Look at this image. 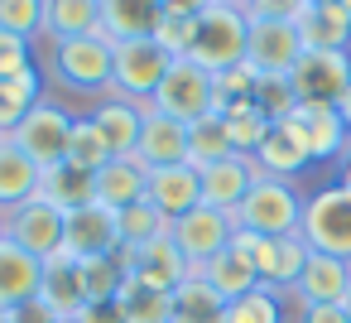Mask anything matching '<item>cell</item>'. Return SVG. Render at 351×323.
<instances>
[{
    "mask_svg": "<svg viewBox=\"0 0 351 323\" xmlns=\"http://www.w3.org/2000/svg\"><path fill=\"white\" fill-rule=\"evenodd\" d=\"M29 68H39V44L0 30V82H10V78H20Z\"/></svg>",
    "mask_w": 351,
    "mask_h": 323,
    "instance_id": "41",
    "label": "cell"
},
{
    "mask_svg": "<svg viewBox=\"0 0 351 323\" xmlns=\"http://www.w3.org/2000/svg\"><path fill=\"white\" fill-rule=\"evenodd\" d=\"M289 87L298 97V107H337L341 92L351 87V54H308L293 63Z\"/></svg>",
    "mask_w": 351,
    "mask_h": 323,
    "instance_id": "10",
    "label": "cell"
},
{
    "mask_svg": "<svg viewBox=\"0 0 351 323\" xmlns=\"http://www.w3.org/2000/svg\"><path fill=\"white\" fill-rule=\"evenodd\" d=\"M0 323H15V318H10V313H5V309H0Z\"/></svg>",
    "mask_w": 351,
    "mask_h": 323,
    "instance_id": "53",
    "label": "cell"
},
{
    "mask_svg": "<svg viewBox=\"0 0 351 323\" xmlns=\"http://www.w3.org/2000/svg\"><path fill=\"white\" fill-rule=\"evenodd\" d=\"M0 30L44 44V0H0Z\"/></svg>",
    "mask_w": 351,
    "mask_h": 323,
    "instance_id": "38",
    "label": "cell"
},
{
    "mask_svg": "<svg viewBox=\"0 0 351 323\" xmlns=\"http://www.w3.org/2000/svg\"><path fill=\"white\" fill-rule=\"evenodd\" d=\"M303 5H341V0H303Z\"/></svg>",
    "mask_w": 351,
    "mask_h": 323,
    "instance_id": "50",
    "label": "cell"
},
{
    "mask_svg": "<svg viewBox=\"0 0 351 323\" xmlns=\"http://www.w3.org/2000/svg\"><path fill=\"white\" fill-rule=\"evenodd\" d=\"M298 107V97H293V87H289V78H265L260 73V87H255V111L269 121V126H279V121H289V111Z\"/></svg>",
    "mask_w": 351,
    "mask_h": 323,
    "instance_id": "40",
    "label": "cell"
},
{
    "mask_svg": "<svg viewBox=\"0 0 351 323\" xmlns=\"http://www.w3.org/2000/svg\"><path fill=\"white\" fill-rule=\"evenodd\" d=\"M303 198L298 183L289 179H255V188L245 193V203L231 212L236 232H255V236H298L303 227Z\"/></svg>",
    "mask_w": 351,
    "mask_h": 323,
    "instance_id": "2",
    "label": "cell"
},
{
    "mask_svg": "<svg viewBox=\"0 0 351 323\" xmlns=\"http://www.w3.org/2000/svg\"><path fill=\"white\" fill-rule=\"evenodd\" d=\"M250 159H255V169H260L265 179H289V183L313 164V159H308V150H303V140H298L284 121H279V126H269V135L260 140V150H255Z\"/></svg>",
    "mask_w": 351,
    "mask_h": 323,
    "instance_id": "24",
    "label": "cell"
},
{
    "mask_svg": "<svg viewBox=\"0 0 351 323\" xmlns=\"http://www.w3.org/2000/svg\"><path fill=\"white\" fill-rule=\"evenodd\" d=\"M245 44H250V15L241 5H212L207 15H197V39L188 58L217 78L245 63Z\"/></svg>",
    "mask_w": 351,
    "mask_h": 323,
    "instance_id": "3",
    "label": "cell"
},
{
    "mask_svg": "<svg viewBox=\"0 0 351 323\" xmlns=\"http://www.w3.org/2000/svg\"><path fill=\"white\" fill-rule=\"evenodd\" d=\"M337 183L351 193V155H341V164H337Z\"/></svg>",
    "mask_w": 351,
    "mask_h": 323,
    "instance_id": "49",
    "label": "cell"
},
{
    "mask_svg": "<svg viewBox=\"0 0 351 323\" xmlns=\"http://www.w3.org/2000/svg\"><path fill=\"white\" fill-rule=\"evenodd\" d=\"M159 5H164V15H173V20H197V15L212 10V0H159Z\"/></svg>",
    "mask_w": 351,
    "mask_h": 323,
    "instance_id": "46",
    "label": "cell"
},
{
    "mask_svg": "<svg viewBox=\"0 0 351 323\" xmlns=\"http://www.w3.org/2000/svg\"><path fill=\"white\" fill-rule=\"evenodd\" d=\"M169 222L193 212L202 203V174L193 164H169V169H149V193H145Z\"/></svg>",
    "mask_w": 351,
    "mask_h": 323,
    "instance_id": "23",
    "label": "cell"
},
{
    "mask_svg": "<svg viewBox=\"0 0 351 323\" xmlns=\"http://www.w3.org/2000/svg\"><path fill=\"white\" fill-rule=\"evenodd\" d=\"M173 68V58L154 44V39H130L116 44V63H111V92L130 97V102H154L164 73Z\"/></svg>",
    "mask_w": 351,
    "mask_h": 323,
    "instance_id": "7",
    "label": "cell"
},
{
    "mask_svg": "<svg viewBox=\"0 0 351 323\" xmlns=\"http://www.w3.org/2000/svg\"><path fill=\"white\" fill-rule=\"evenodd\" d=\"M341 10H346V15H351V0H341Z\"/></svg>",
    "mask_w": 351,
    "mask_h": 323,
    "instance_id": "54",
    "label": "cell"
},
{
    "mask_svg": "<svg viewBox=\"0 0 351 323\" xmlns=\"http://www.w3.org/2000/svg\"><path fill=\"white\" fill-rule=\"evenodd\" d=\"M197 174H202V203L221 208V212H236L245 203V193L255 188V179H260L250 155H226V159H217V164H207Z\"/></svg>",
    "mask_w": 351,
    "mask_h": 323,
    "instance_id": "15",
    "label": "cell"
},
{
    "mask_svg": "<svg viewBox=\"0 0 351 323\" xmlns=\"http://www.w3.org/2000/svg\"><path fill=\"white\" fill-rule=\"evenodd\" d=\"M337 116H341V126H346V135H351V87L341 92V102H337Z\"/></svg>",
    "mask_w": 351,
    "mask_h": 323,
    "instance_id": "48",
    "label": "cell"
},
{
    "mask_svg": "<svg viewBox=\"0 0 351 323\" xmlns=\"http://www.w3.org/2000/svg\"><path fill=\"white\" fill-rule=\"evenodd\" d=\"M341 309H346V318H351V289H346V299H341Z\"/></svg>",
    "mask_w": 351,
    "mask_h": 323,
    "instance_id": "52",
    "label": "cell"
},
{
    "mask_svg": "<svg viewBox=\"0 0 351 323\" xmlns=\"http://www.w3.org/2000/svg\"><path fill=\"white\" fill-rule=\"evenodd\" d=\"M169 236H173V246L188 256V265H193V270H202L217 251H226V246H231V236H236V217H231V212H221V208L197 203L193 212H183V217H173V222H169Z\"/></svg>",
    "mask_w": 351,
    "mask_h": 323,
    "instance_id": "8",
    "label": "cell"
},
{
    "mask_svg": "<svg viewBox=\"0 0 351 323\" xmlns=\"http://www.w3.org/2000/svg\"><path fill=\"white\" fill-rule=\"evenodd\" d=\"M39 73L68 92V97H87L101 102L111 92V63H116V44H106L101 34H87V39H44L39 44Z\"/></svg>",
    "mask_w": 351,
    "mask_h": 323,
    "instance_id": "1",
    "label": "cell"
},
{
    "mask_svg": "<svg viewBox=\"0 0 351 323\" xmlns=\"http://www.w3.org/2000/svg\"><path fill=\"white\" fill-rule=\"evenodd\" d=\"M221 121H226V135H231L236 155H255V150H260V140L269 135V121H265L255 107H236V111H226Z\"/></svg>",
    "mask_w": 351,
    "mask_h": 323,
    "instance_id": "39",
    "label": "cell"
},
{
    "mask_svg": "<svg viewBox=\"0 0 351 323\" xmlns=\"http://www.w3.org/2000/svg\"><path fill=\"white\" fill-rule=\"evenodd\" d=\"M293 30L308 54H351V15L341 5H303Z\"/></svg>",
    "mask_w": 351,
    "mask_h": 323,
    "instance_id": "21",
    "label": "cell"
},
{
    "mask_svg": "<svg viewBox=\"0 0 351 323\" xmlns=\"http://www.w3.org/2000/svg\"><path fill=\"white\" fill-rule=\"evenodd\" d=\"M39 97H44V73H39V68L20 73V78H10V82H0V135H10Z\"/></svg>",
    "mask_w": 351,
    "mask_h": 323,
    "instance_id": "33",
    "label": "cell"
},
{
    "mask_svg": "<svg viewBox=\"0 0 351 323\" xmlns=\"http://www.w3.org/2000/svg\"><path fill=\"white\" fill-rule=\"evenodd\" d=\"M303 58V39L289 20H250V44H245V63L265 78H289L293 63Z\"/></svg>",
    "mask_w": 351,
    "mask_h": 323,
    "instance_id": "11",
    "label": "cell"
},
{
    "mask_svg": "<svg viewBox=\"0 0 351 323\" xmlns=\"http://www.w3.org/2000/svg\"><path fill=\"white\" fill-rule=\"evenodd\" d=\"M149 193V169L140 159H111L101 174H97V203H106L111 212L140 203Z\"/></svg>",
    "mask_w": 351,
    "mask_h": 323,
    "instance_id": "28",
    "label": "cell"
},
{
    "mask_svg": "<svg viewBox=\"0 0 351 323\" xmlns=\"http://www.w3.org/2000/svg\"><path fill=\"white\" fill-rule=\"evenodd\" d=\"M135 159L145 169H169V164H188V126L164 116V111H145V131H140V150Z\"/></svg>",
    "mask_w": 351,
    "mask_h": 323,
    "instance_id": "18",
    "label": "cell"
},
{
    "mask_svg": "<svg viewBox=\"0 0 351 323\" xmlns=\"http://www.w3.org/2000/svg\"><path fill=\"white\" fill-rule=\"evenodd\" d=\"M111 159H116V155H111L106 135L97 131V121H92L87 111H77V121H73V140H68V164H77V169H87V174H101Z\"/></svg>",
    "mask_w": 351,
    "mask_h": 323,
    "instance_id": "34",
    "label": "cell"
},
{
    "mask_svg": "<svg viewBox=\"0 0 351 323\" xmlns=\"http://www.w3.org/2000/svg\"><path fill=\"white\" fill-rule=\"evenodd\" d=\"M0 232H5V241H15L20 251L49 260L53 251H63V212L53 203H44L39 193L10 212H0Z\"/></svg>",
    "mask_w": 351,
    "mask_h": 323,
    "instance_id": "9",
    "label": "cell"
},
{
    "mask_svg": "<svg viewBox=\"0 0 351 323\" xmlns=\"http://www.w3.org/2000/svg\"><path fill=\"white\" fill-rule=\"evenodd\" d=\"M63 251L77 260L92 256H116L121 251V232H116V212L106 203H87L77 212L63 217Z\"/></svg>",
    "mask_w": 351,
    "mask_h": 323,
    "instance_id": "13",
    "label": "cell"
},
{
    "mask_svg": "<svg viewBox=\"0 0 351 323\" xmlns=\"http://www.w3.org/2000/svg\"><path fill=\"white\" fill-rule=\"evenodd\" d=\"M221 313H226V299L197 270L173 289V318L169 323H221Z\"/></svg>",
    "mask_w": 351,
    "mask_h": 323,
    "instance_id": "30",
    "label": "cell"
},
{
    "mask_svg": "<svg viewBox=\"0 0 351 323\" xmlns=\"http://www.w3.org/2000/svg\"><path fill=\"white\" fill-rule=\"evenodd\" d=\"M63 323H77V318H63Z\"/></svg>",
    "mask_w": 351,
    "mask_h": 323,
    "instance_id": "55",
    "label": "cell"
},
{
    "mask_svg": "<svg viewBox=\"0 0 351 323\" xmlns=\"http://www.w3.org/2000/svg\"><path fill=\"white\" fill-rule=\"evenodd\" d=\"M303 265H308V241H303V236H274V246H269V265H265L260 285H269V289H279V294L293 299V285H298Z\"/></svg>",
    "mask_w": 351,
    "mask_h": 323,
    "instance_id": "32",
    "label": "cell"
},
{
    "mask_svg": "<svg viewBox=\"0 0 351 323\" xmlns=\"http://www.w3.org/2000/svg\"><path fill=\"white\" fill-rule=\"evenodd\" d=\"M346 289H351V260L327 256V251H308V265L293 285V299L298 304H341Z\"/></svg>",
    "mask_w": 351,
    "mask_h": 323,
    "instance_id": "20",
    "label": "cell"
},
{
    "mask_svg": "<svg viewBox=\"0 0 351 323\" xmlns=\"http://www.w3.org/2000/svg\"><path fill=\"white\" fill-rule=\"evenodd\" d=\"M145 111H149V102H130V97H116V92H106L101 102L87 107V116L97 121V131L106 135L116 159H135L140 131H145Z\"/></svg>",
    "mask_w": 351,
    "mask_h": 323,
    "instance_id": "14",
    "label": "cell"
},
{
    "mask_svg": "<svg viewBox=\"0 0 351 323\" xmlns=\"http://www.w3.org/2000/svg\"><path fill=\"white\" fill-rule=\"evenodd\" d=\"M73 121H77V111H68L58 97H39V102L25 111V121L10 131V140H15V145L39 164V169H53V164H63V159H68Z\"/></svg>",
    "mask_w": 351,
    "mask_h": 323,
    "instance_id": "5",
    "label": "cell"
},
{
    "mask_svg": "<svg viewBox=\"0 0 351 323\" xmlns=\"http://www.w3.org/2000/svg\"><path fill=\"white\" fill-rule=\"evenodd\" d=\"M116 232H121V251H140V246L169 236V217L149 198H140V203H130V208L116 212Z\"/></svg>",
    "mask_w": 351,
    "mask_h": 323,
    "instance_id": "31",
    "label": "cell"
},
{
    "mask_svg": "<svg viewBox=\"0 0 351 323\" xmlns=\"http://www.w3.org/2000/svg\"><path fill=\"white\" fill-rule=\"evenodd\" d=\"M159 20H164L159 0H101V39L106 44L154 39Z\"/></svg>",
    "mask_w": 351,
    "mask_h": 323,
    "instance_id": "22",
    "label": "cell"
},
{
    "mask_svg": "<svg viewBox=\"0 0 351 323\" xmlns=\"http://www.w3.org/2000/svg\"><path fill=\"white\" fill-rule=\"evenodd\" d=\"M284 304H289V294H279V289L260 285V289H250V294L231 299V304H226V313H221V323H284Z\"/></svg>",
    "mask_w": 351,
    "mask_h": 323,
    "instance_id": "37",
    "label": "cell"
},
{
    "mask_svg": "<svg viewBox=\"0 0 351 323\" xmlns=\"http://www.w3.org/2000/svg\"><path fill=\"white\" fill-rule=\"evenodd\" d=\"M212 5H241L245 10V0H212Z\"/></svg>",
    "mask_w": 351,
    "mask_h": 323,
    "instance_id": "51",
    "label": "cell"
},
{
    "mask_svg": "<svg viewBox=\"0 0 351 323\" xmlns=\"http://www.w3.org/2000/svg\"><path fill=\"white\" fill-rule=\"evenodd\" d=\"M149 107L164 111V116H173V121H183V126H193L202 116H217V78L207 68H197L193 58H178L164 73V82H159V92H154Z\"/></svg>",
    "mask_w": 351,
    "mask_h": 323,
    "instance_id": "6",
    "label": "cell"
},
{
    "mask_svg": "<svg viewBox=\"0 0 351 323\" xmlns=\"http://www.w3.org/2000/svg\"><path fill=\"white\" fill-rule=\"evenodd\" d=\"M188 275H193V265H188V256L173 246V236H159V241L130 251V280H140V285H149V289L173 294Z\"/></svg>",
    "mask_w": 351,
    "mask_h": 323,
    "instance_id": "16",
    "label": "cell"
},
{
    "mask_svg": "<svg viewBox=\"0 0 351 323\" xmlns=\"http://www.w3.org/2000/svg\"><path fill=\"white\" fill-rule=\"evenodd\" d=\"M298 236L308 241V251H327L351 260V193L332 179L322 188H313L303 198V227Z\"/></svg>",
    "mask_w": 351,
    "mask_h": 323,
    "instance_id": "4",
    "label": "cell"
},
{
    "mask_svg": "<svg viewBox=\"0 0 351 323\" xmlns=\"http://www.w3.org/2000/svg\"><path fill=\"white\" fill-rule=\"evenodd\" d=\"M77 323H125V309H121V299H92V304H82Z\"/></svg>",
    "mask_w": 351,
    "mask_h": 323,
    "instance_id": "44",
    "label": "cell"
},
{
    "mask_svg": "<svg viewBox=\"0 0 351 323\" xmlns=\"http://www.w3.org/2000/svg\"><path fill=\"white\" fill-rule=\"evenodd\" d=\"M39 179H44V169H39L10 135L0 140V212H10V208L29 203V198L39 193Z\"/></svg>",
    "mask_w": 351,
    "mask_h": 323,
    "instance_id": "25",
    "label": "cell"
},
{
    "mask_svg": "<svg viewBox=\"0 0 351 323\" xmlns=\"http://www.w3.org/2000/svg\"><path fill=\"white\" fill-rule=\"evenodd\" d=\"M0 140H5V135H0Z\"/></svg>",
    "mask_w": 351,
    "mask_h": 323,
    "instance_id": "57",
    "label": "cell"
},
{
    "mask_svg": "<svg viewBox=\"0 0 351 323\" xmlns=\"http://www.w3.org/2000/svg\"><path fill=\"white\" fill-rule=\"evenodd\" d=\"M226 155H236V145H231L221 116H202V121L188 126V164L193 169H207V164H217Z\"/></svg>",
    "mask_w": 351,
    "mask_h": 323,
    "instance_id": "35",
    "label": "cell"
},
{
    "mask_svg": "<svg viewBox=\"0 0 351 323\" xmlns=\"http://www.w3.org/2000/svg\"><path fill=\"white\" fill-rule=\"evenodd\" d=\"M284 126L303 140V150H308L313 164H337V159L346 155V145H351V135H346L337 107H293Z\"/></svg>",
    "mask_w": 351,
    "mask_h": 323,
    "instance_id": "12",
    "label": "cell"
},
{
    "mask_svg": "<svg viewBox=\"0 0 351 323\" xmlns=\"http://www.w3.org/2000/svg\"><path fill=\"white\" fill-rule=\"evenodd\" d=\"M101 34V0H44V39Z\"/></svg>",
    "mask_w": 351,
    "mask_h": 323,
    "instance_id": "27",
    "label": "cell"
},
{
    "mask_svg": "<svg viewBox=\"0 0 351 323\" xmlns=\"http://www.w3.org/2000/svg\"><path fill=\"white\" fill-rule=\"evenodd\" d=\"M39 285H44V260L20 251L15 241H0V309L15 313V309L34 304Z\"/></svg>",
    "mask_w": 351,
    "mask_h": 323,
    "instance_id": "17",
    "label": "cell"
},
{
    "mask_svg": "<svg viewBox=\"0 0 351 323\" xmlns=\"http://www.w3.org/2000/svg\"><path fill=\"white\" fill-rule=\"evenodd\" d=\"M39 198L44 203H53L63 217L68 212H77V208H87V203H97V174H87V169H77V164H53V169H44V179H39Z\"/></svg>",
    "mask_w": 351,
    "mask_h": 323,
    "instance_id": "26",
    "label": "cell"
},
{
    "mask_svg": "<svg viewBox=\"0 0 351 323\" xmlns=\"http://www.w3.org/2000/svg\"><path fill=\"white\" fill-rule=\"evenodd\" d=\"M193 39H197V20H173V15H164L159 30H154V44H159L173 63L193 54Z\"/></svg>",
    "mask_w": 351,
    "mask_h": 323,
    "instance_id": "42",
    "label": "cell"
},
{
    "mask_svg": "<svg viewBox=\"0 0 351 323\" xmlns=\"http://www.w3.org/2000/svg\"><path fill=\"white\" fill-rule=\"evenodd\" d=\"M10 318H15V323H63V318H58V313H53V309H49L44 299H34V304H25V309H15Z\"/></svg>",
    "mask_w": 351,
    "mask_h": 323,
    "instance_id": "47",
    "label": "cell"
},
{
    "mask_svg": "<svg viewBox=\"0 0 351 323\" xmlns=\"http://www.w3.org/2000/svg\"><path fill=\"white\" fill-rule=\"evenodd\" d=\"M293 323H351L341 304H298Z\"/></svg>",
    "mask_w": 351,
    "mask_h": 323,
    "instance_id": "45",
    "label": "cell"
},
{
    "mask_svg": "<svg viewBox=\"0 0 351 323\" xmlns=\"http://www.w3.org/2000/svg\"><path fill=\"white\" fill-rule=\"evenodd\" d=\"M298 10H303V0H245V15L250 20H298Z\"/></svg>",
    "mask_w": 351,
    "mask_h": 323,
    "instance_id": "43",
    "label": "cell"
},
{
    "mask_svg": "<svg viewBox=\"0 0 351 323\" xmlns=\"http://www.w3.org/2000/svg\"><path fill=\"white\" fill-rule=\"evenodd\" d=\"M197 275H202V280H207V285H212V289H217L226 304H231V299H241V294H250V289H260V275H255V265H250V260H245L236 246L217 251V256H212V260H207Z\"/></svg>",
    "mask_w": 351,
    "mask_h": 323,
    "instance_id": "29",
    "label": "cell"
},
{
    "mask_svg": "<svg viewBox=\"0 0 351 323\" xmlns=\"http://www.w3.org/2000/svg\"><path fill=\"white\" fill-rule=\"evenodd\" d=\"M39 299L58 313V318H77L82 304H87V285H82V260L68 256V251H53L44 260V285H39Z\"/></svg>",
    "mask_w": 351,
    "mask_h": 323,
    "instance_id": "19",
    "label": "cell"
},
{
    "mask_svg": "<svg viewBox=\"0 0 351 323\" xmlns=\"http://www.w3.org/2000/svg\"><path fill=\"white\" fill-rule=\"evenodd\" d=\"M0 241H5V232H0Z\"/></svg>",
    "mask_w": 351,
    "mask_h": 323,
    "instance_id": "56",
    "label": "cell"
},
{
    "mask_svg": "<svg viewBox=\"0 0 351 323\" xmlns=\"http://www.w3.org/2000/svg\"><path fill=\"white\" fill-rule=\"evenodd\" d=\"M121 309H125V323H169L173 318V294L164 289H149L140 280H125V289L116 294Z\"/></svg>",
    "mask_w": 351,
    "mask_h": 323,
    "instance_id": "36",
    "label": "cell"
}]
</instances>
